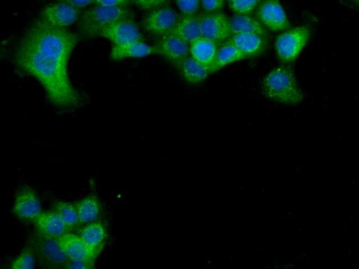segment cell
Returning <instances> with one entry per match:
<instances>
[{
	"instance_id": "1",
	"label": "cell",
	"mask_w": 359,
	"mask_h": 269,
	"mask_svg": "<svg viewBox=\"0 0 359 269\" xmlns=\"http://www.w3.org/2000/svg\"><path fill=\"white\" fill-rule=\"evenodd\" d=\"M77 41L76 34L66 28L36 21L16 47V64L40 83L50 102L60 109L72 108L81 101L68 71Z\"/></svg>"
},
{
	"instance_id": "2",
	"label": "cell",
	"mask_w": 359,
	"mask_h": 269,
	"mask_svg": "<svg viewBox=\"0 0 359 269\" xmlns=\"http://www.w3.org/2000/svg\"><path fill=\"white\" fill-rule=\"evenodd\" d=\"M262 91L267 98L287 105H297L304 97L294 72L287 66H279L267 74Z\"/></svg>"
},
{
	"instance_id": "3",
	"label": "cell",
	"mask_w": 359,
	"mask_h": 269,
	"mask_svg": "<svg viewBox=\"0 0 359 269\" xmlns=\"http://www.w3.org/2000/svg\"><path fill=\"white\" fill-rule=\"evenodd\" d=\"M129 10L123 6H111L96 4L88 8L80 20L81 34L87 37L100 36L105 28L113 23L128 18Z\"/></svg>"
},
{
	"instance_id": "4",
	"label": "cell",
	"mask_w": 359,
	"mask_h": 269,
	"mask_svg": "<svg viewBox=\"0 0 359 269\" xmlns=\"http://www.w3.org/2000/svg\"><path fill=\"white\" fill-rule=\"evenodd\" d=\"M310 35V28L306 26L289 29L280 34L275 41L279 60L283 63L294 62L306 46Z\"/></svg>"
},
{
	"instance_id": "5",
	"label": "cell",
	"mask_w": 359,
	"mask_h": 269,
	"mask_svg": "<svg viewBox=\"0 0 359 269\" xmlns=\"http://www.w3.org/2000/svg\"><path fill=\"white\" fill-rule=\"evenodd\" d=\"M79 16V8L58 1L44 7L37 21L54 27L66 28L74 24Z\"/></svg>"
},
{
	"instance_id": "6",
	"label": "cell",
	"mask_w": 359,
	"mask_h": 269,
	"mask_svg": "<svg viewBox=\"0 0 359 269\" xmlns=\"http://www.w3.org/2000/svg\"><path fill=\"white\" fill-rule=\"evenodd\" d=\"M200 28L203 37L219 44L233 35L230 20L219 11L200 15Z\"/></svg>"
},
{
	"instance_id": "7",
	"label": "cell",
	"mask_w": 359,
	"mask_h": 269,
	"mask_svg": "<svg viewBox=\"0 0 359 269\" xmlns=\"http://www.w3.org/2000/svg\"><path fill=\"white\" fill-rule=\"evenodd\" d=\"M258 20L267 30L280 32L290 27L286 13L278 0H264L257 9Z\"/></svg>"
},
{
	"instance_id": "8",
	"label": "cell",
	"mask_w": 359,
	"mask_h": 269,
	"mask_svg": "<svg viewBox=\"0 0 359 269\" xmlns=\"http://www.w3.org/2000/svg\"><path fill=\"white\" fill-rule=\"evenodd\" d=\"M178 16L168 7H159L151 10L143 20V27L149 34L163 36L173 32Z\"/></svg>"
},
{
	"instance_id": "9",
	"label": "cell",
	"mask_w": 359,
	"mask_h": 269,
	"mask_svg": "<svg viewBox=\"0 0 359 269\" xmlns=\"http://www.w3.org/2000/svg\"><path fill=\"white\" fill-rule=\"evenodd\" d=\"M13 212L20 220L32 221L42 212L41 205L35 191L23 186L15 195Z\"/></svg>"
},
{
	"instance_id": "10",
	"label": "cell",
	"mask_w": 359,
	"mask_h": 269,
	"mask_svg": "<svg viewBox=\"0 0 359 269\" xmlns=\"http://www.w3.org/2000/svg\"><path fill=\"white\" fill-rule=\"evenodd\" d=\"M155 48L156 53L178 67L190 53L189 43L173 32L161 36Z\"/></svg>"
},
{
	"instance_id": "11",
	"label": "cell",
	"mask_w": 359,
	"mask_h": 269,
	"mask_svg": "<svg viewBox=\"0 0 359 269\" xmlns=\"http://www.w3.org/2000/svg\"><path fill=\"white\" fill-rule=\"evenodd\" d=\"M113 44H122L142 40V34L137 25L128 18L120 20L105 28L100 34Z\"/></svg>"
},
{
	"instance_id": "12",
	"label": "cell",
	"mask_w": 359,
	"mask_h": 269,
	"mask_svg": "<svg viewBox=\"0 0 359 269\" xmlns=\"http://www.w3.org/2000/svg\"><path fill=\"white\" fill-rule=\"evenodd\" d=\"M36 249L45 263L50 266H62L69 259L60 245L57 238L46 237L38 235Z\"/></svg>"
},
{
	"instance_id": "13",
	"label": "cell",
	"mask_w": 359,
	"mask_h": 269,
	"mask_svg": "<svg viewBox=\"0 0 359 269\" xmlns=\"http://www.w3.org/2000/svg\"><path fill=\"white\" fill-rule=\"evenodd\" d=\"M39 235L57 238L69 230L54 210L41 212L34 221Z\"/></svg>"
},
{
	"instance_id": "14",
	"label": "cell",
	"mask_w": 359,
	"mask_h": 269,
	"mask_svg": "<svg viewBox=\"0 0 359 269\" xmlns=\"http://www.w3.org/2000/svg\"><path fill=\"white\" fill-rule=\"evenodd\" d=\"M245 58L261 54L266 47V37L248 33L233 34L229 39Z\"/></svg>"
},
{
	"instance_id": "15",
	"label": "cell",
	"mask_w": 359,
	"mask_h": 269,
	"mask_svg": "<svg viewBox=\"0 0 359 269\" xmlns=\"http://www.w3.org/2000/svg\"><path fill=\"white\" fill-rule=\"evenodd\" d=\"M57 240L69 258L95 262L96 256L79 235L67 232L57 237Z\"/></svg>"
},
{
	"instance_id": "16",
	"label": "cell",
	"mask_w": 359,
	"mask_h": 269,
	"mask_svg": "<svg viewBox=\"0 0 359 269\" xmlns=\"http://www.w3.org/2000/svg\"><path fill=\"white\" fill-rule=\"evenodd\" d=\"M219 46V43L201 36L190 43L189 51L193 58L213 73Z\"/></svg>"
},
{
	"instance_id": "17",
	"label": "cell",
	"mask_w": 359,
	"mask_h": 269,
	"mask_svg": "<svg viewBox=\"0 0 359 269\" xmlns=\"http://www.w3.org/2000/svg\"><path fill=\"white\" fill-rule=\"evenodd\" d=\"M79 236L97 257L106 242V226L98 221L88 223L81 230Z\"/></svg>"
},
{
	"instance_id": "18",
	"label": "cell",
	"mask_w": 359,
	"mask_h": 269,
	"mask_svg": "<svg viewBox=\"0 0 359 269\" xmlns=\"http://www.w3.org/2000/svg\"><path fill=\"white\" fill-rule=\"evenodd\" d=\"M155 52V47L139 40L122 44H114L111 50V57L114 60H121L126 58L142 57Z\"/></svg>"
},
{
	"instance_id": "19",
	"label": "cell",
	"mask_w": 359,
	"mask_h": 269,
	"mask_svg": "<svg viewBox=\"0 0 359 269\" xmlns=\"http://www.w3.org/2000/svg\"><path fill=\"white\" fill-rule=\"evenodd\" d=\"M173 32L191 43L202 36L200 28V15L182 14L177 20Z\"/></svg>"
},
{
	"instance_id": "20",
	"label": "cell",
	"mask_w": 359,
	"mask_h": 269,
	"mask_svg": "<svg viewBox=\"0 0 359 269\" xmlns=\"http://www.w3.org/2000/svg\"><path fill=\"white\" fill-rule=\"evenodd\" d=\"M232 34L248 33L267 36L268 32L265 27L256 18L250 15L236 14L230 20Z\"/></svg>"
},
{
	"instance_id": "21",
	"label": "cell",
	"mask_w": 359,
	"mask_h": 269,
	"mask_svg": "<svg viewBox=\"0 0 359 269\" xmlns=\"http://www.w3.org/2000/svg\"><path fill=\"white\" fill-rule=\"evenodd\" d=\"M184 80L191 84L205 81L211 72L191 56L187 57L179 66Z\"/></svg>"
},
{
	"instance_id": "22",
	"label": "cell",
	"mask_w": 359,
	"mask_h": 269,
	"mask_svg": "<svg viewBox=\"0 0 359 269\" xmlns=\"http://www.w3.org/2000/svg\"><path fill=\"white\" fill-rule=\"evenodd\" d=\"M80 223H90L97 221L102 212L100 200L95 195H90L81 200L76 205Z\"/></svg>"
},
{
	"instance_id": "23",
	"label": "cell",
	"mask_w": 359,
	"mask_h": 269,
	"mask_svg": "<svg viewBox=\"0 0 359 269\" xmlns=\"http://www.w3.org/2000/svg\"><path fill=\"white\" fill-rule=\"evenodd\" d=\"M245 58V56L232 43L229 41H226L218 47L213 72Z\"/></svg>"
},
{
	"instance_id": "24",
	"label": "cell",
	"mask_w": 359,
	"mask_h": 269,
	"mask_svg": "<svg viewBox=\"0 0 359 269\" xmlns=\"http://www.w3.org/2000/svg\"><path fill=\"white\" fill-rule=\"evenodd\" d=\"M53 207L69 230L80 223L76 205L66 202H55Z\"/></svg>"
},
{
	"instance_id": "25",
	"label": "cell",
	"mask_w": 359,
	"mask_h": 269,
	"mask_svg": "<svg viewBox=\"0 0 359 269\" xmlns=\"http://www.w3.org/2000/svg\"><path fill=\"white\" fill-rule=\"evenodd\" d=\"M262 1V0H228L231 10L239 15L251 14Z\"/></svg>"
},
{
	"instance_id": "26",
	"label": "cell",
	"mask_w": 359,
	"mask_h": 269,
	"mask_svg": "<svg viewBox=\"0 0 359 269\" xmlns=\"http://www.w3.org/2000/svg\"><path fill=\"white\" fill-rule=\"evenodd\" d=\"M35 258L32 251L24 249L14 260L11 268L13 269H31L34 267Z\"/></svg>"
},
{
	"instance_id": "27",
	"label": "cell",
	"mask_w": 359,
	"mask_h": 269,
	"mask_svg": "<svg viewBox=\"0 0 359 269\" xmlns=\"http://www.w3.org/2000/svg\"><path fill=\"white\" fill-rule=\"evenodd\" d=\"M200 0H175L177 6L182 14H195L198 8Z\"/></svg>"
},
{
	"instance_id": "28",
	"label": "cell",
	"mask_w": 359,
	"mask_h": 269,
	"mask_svg": "<svg viewBox=\"0 0 359 269\" xmlns=\"http://www.w3.org/2000/svg\"><path fill=\"white\" fill-rule=\"evenodd\" d=\"M142 10H153L163 5L168 0H132Z\"/></svg>"
},
{
	"instance_id": "29",
	"label": "cell",
	"mask_w": 359,
	"mask_h": 269,
	"mask_svg": "<svg viewBox=\"0 0 359 269\" xmlns=\"http://www.w3.org/2000/svg\"><path fill=\"white\" fill-rule=\"evenodd\" d=\"M94 263V261L69 258L65 267L69 269H89L93 267Z\"/></svg>"
},
{
	"instance_id": "30",
	"label": "cell",
	"mask_w": 359,
	"mask_h": 269,
	"mask_svg": "<svg viewBox=\"0 0 359 269\" xmlns=\"http://www.w3.org/2000/svg\"><path fill=\"white\" fill-rule=\"evenodd\" d=\"M224 4V0H201L202 7L207 13L219 11Z\"/></svg>"
},
{
	"instance_id": "31",
	"label": "cell",
	"mask_w": 359,
	"mask_h": 269,
	"mask_svg": "<svg viewBox=\"0 0 359 269\" xmlns=\"http://www.w3.org/2000/svg\"><path fill=\"white\" fill-rule=\"evenodd\" d=\"M67 3L77 8H82L96 3V0H59Z\"/></svg>"
},
{
	"instance_id": "32",
	"label": "cell",
	"mask_w": 359,
	"mask_h": 269,
	"mask_svg": "<svg viewBox=\"0 0 359 269\" xmlns=\"http://www.w3.org/2000/svg\"><path fill=\"white\" fill-rule=\"evenodd\" d=\"M129 1L130 0H96V4L111 6L126 7Z\"/></svg>"
},
{
	"instance_id": "33",
	"label": "cell",
	"mask_w": 359,
	"mask_h": 269,
	"mask_svg": "<svg viewBox=\"0 0 359 269\" xmlns=\"http://www.w3.org/2000/svg\"><path fill=\"white\" fill-rule=\"evenodd\" d=\"M351 1H352L353 4H355V5H357L358 6H359V0H350Z\"/></svg>"
}]
</instances>
